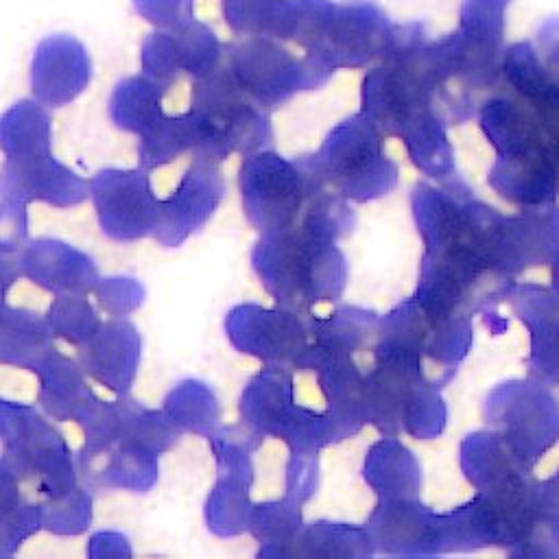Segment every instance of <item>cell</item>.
<instances>
[{
  "instance_id": "cell-1",
  "label": "cell",
  "mask_w": 559,
  "mask_h": 559,
  "mask_svg": "<svg viewBox=\"0 0 559 559\" xmlns=\"http://www.w3.org/2000/svg\"><path fill=\"white\" fill-rule=\"evenodd\" d=\"M186 114L197 159L216 164L231 153H253L271 140L264 109L245 94L221 63L210 74L194 79Z\"/></svg>"
},
{
  "instance_id": "cell-2",
  "label": "cell",
  "mask_w": 559,
  "mask_h": 559,
  "mask_svg": "<svg viewBox=\"0 0 559 559\" xmlns=\"http://www.w3.org/2000/svg\"><path fill=\"white\" fill-rule=\"evenodd\" d=\"M221 63L264 111L280 107L306 83L304 63L273 37H245L229 44Z\"/></svg>"
},
{
  "instance_id": "cell-3",
  "label": "cell",
  "mask_w": 559,
  "mask_h": 559,
  "mask_svg": "<svg viewBox=\"0 0 559 559\" xmlns=\"http://www.w3.org/2000/svg\"><path fill=\"white\" fill-rule=\"evenodd\" d=\"M223 61V46L214 31L190 17L173 28L151 33L142 46V70L164 90L179 76L201 79Z\"/></svg>"
},
{
  "instance_id": "cell-4",
  "label": "cell",
  "mask_w": 559,
  "mask_h": 559,
  "mask_svg": "<svg viewBox=\"0 0 559 559\" xmlns=\"http://www.w3.org/2000/svg\"><path fill=\"white\" fill-rule=\"evenodd\" d=\"M92 74L85 46L70 35H50L39 41L31 63V85L46 105H66L76 98Z\"/></svg>"
},
{
  "instance_id": "cell-5",
  "label": "cell",
  "mask_w": 559,
  "mask_h": 559,
  "mask_svg": "<svg viewBox=\"0 0 559 559\" xmlns=\"http://www.w3.org/2000/svg\"><path fill=\"white\" fill-rule=\"evenodd\" d=\"M227 26L242 37L295 39L310 0H221Z\"/></svg>"
},
{
  "instance_id": "cell-6",
  "label": "cell",
  "mask_w": 559,
  "mask_h": 559,
  "mask_svg": "<svg viewBox=\"0 0 559 559\" xmlns=\"http://www.w3.org/2000/svg\"><path fill=\"white\" fill-rule=\"evenodd\" d=\"M162 100L164 87L146 74L124 79L111 94V118L120 129L142 135L164 116Z\"/></svg>"
},
{
  "instance_id": "cell-7",
  "label": "cell",
  "mask_w": 559,
  "mask_h": 559,
  "mask_svg": "<svg viewBox=\"0 0 559 559\" xmlns=\"http://www.w3.org/2000/svg\"><path fill=\"white\" fill-rule=\"evenodd\" d=\"M50 116L35 100H20L0 118V148L13 157L48 151Z\"/></svg>"
},
{
  "instance_id": "cell-8",
  "label": "cell",
  "mask_w": 559,
  "mask_h": 559,
  "mask_svg": "<svg viewBox=\"0 0 559 559\" xmlns=\"http://www.w3.org/2000/svg\"><path fill=\"white\" fill-rule=\"evenodd\" d=\"M133 9L162 28H173L194 17V0H133Z\"/></svg>"
}]
</instances>
